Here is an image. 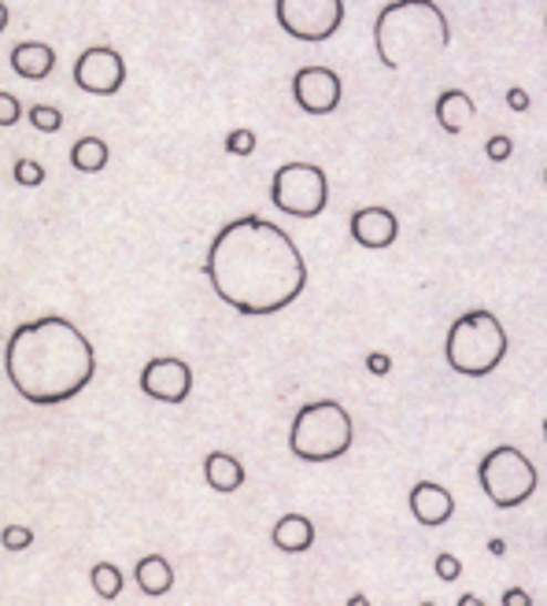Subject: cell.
<instances>
[{"instance_id": "9", "label": "cell", "mask_w": 547, "mask_h": 606, "mask_svg": "<svg viewBox=\"0 0 547 606\" xmlns=\"http://www.w3.org/2000/svg\"><path fill=\"white\" fill-rule=\"evenodd\" d=\"M74 85L93 96H115L126 85V60L112 45H93L74 60Z\"/></svg>"}, {"instance_id": "36", "label": "cell", "mask_w": 547, "mask_h": 606, "mask_svg": "<svg viewBox=\"0 0 547 606\" xmlns=\"http://www.w3.org/2000/svg\"><path fill=\"white\" fill-rule=\"evenodd\" d=\"M544 30H547V19H544Z\"/></svg>"}, {"instance_id": "25", "label": "cell", "mask_w": 547, "mask_h": 606, "mask_svg": "<svg viewBox=\"0 0 547 606\" xmlns=\"http://www.w3.org/2000/svg\"><path fill=\"white\" fill-rule=\"evenodd\" d=\"M16 182L19 185H41L45 182V167L41 163H34V160H16Z\"/></svg>"}, {"instance_id": "21", "label": "cell", "mask_w": 547, "mask_h": 606, "mask_svg": "<svg viewBox=\"0 0 547 606\" xmlns=\"http://www.w3.org/2000/svg\"><path fill=\"white\" fill-rule=\"evenodd\" d=\"M30 126L41 130V134H56V130H63V115H60V107H52V104H30Z\"/></svg>"}, {"instance_id": "22", "label": "cell", "mask_w": 547, "mask_h": 606, "mask_svg": "<svg viewBox=\"0 0 547 606\" xmlns=\"http://www.w3.org/2000/svg\"><path fill=\"white\" fill-rule=\"evenodd\" d=\"M226 152L229 156H251L256 152V130L240 126L234 134H226Z\"/></svg>"}, {"instance_id": "16", "label": "cell", "mask_w": 547, "mask_h": 606, "mask_svg": "<svg viewBox=\"0 0 547 606\" xmlns=\"http://www.w3.org/2000/svg\"><path fill=\"white\" fill-rule=\"evenodd\" d=\"M204 481H207V489L229 495V492H237L240 484H245V466H240V459L229 455V451H207Z\"/></svg>"}, {"instance_id": "8", "label": "cell", "mask_w": 547, "mask_h": 606, "mask_svg": "<svg viewBox=\"0 0 547 606\" xmlns=\"http://www.w3.org/2000/svg\"><path fill=\"white\" fill-rule=\"evenodd\" d=\"M274 16L278 27L289 38L319 45L330 41L344 23V0H274Z\"/></svg>"}, {"instance_id": "2", "label": "cell", "mask_w": 547, "mask_h": 606, "mask_svg": "<svg viewBox=\"0 0 547 606\" xmlns=\"http://www.w3.org/2000/svg\"><path fill=\"white\" fill-rule=\"evenodd\" d=\"M4 370L27 403L56 407L90 389L96 378V351L93 340L71 318L41 315L12 329L4 348Z\"/></svg>"}, {"instance_id": "26", "label": "cell", "mask_w": 547, "mask_h": 606, "mask_svg": "<svg viewBox=\"0 0 547 606\" xmlns=\"http://www.w3.org/2000/svg\"><path fill=\"white\" fill-rule=\"evenodd\" d=\"M23 119V104L16 101V93H0V126H16Z\"/></svg>"}, {"instance_id": "29", "label": "cell", "mask_w": 547, "mask_h": 606, "mask_svg": "<svg viewBox=\"0 0 547 606\" xmlns=\"http://www.w3.org/2000/svg\"><path fill=\"white\" fill-rule=\"evenodd\" d=\"M529 104H533V101H529V93H525L522 85H514V90H507V107H510V112H518V115H522V112H529Z\"/></svg>"}, {"instance_id": "18", "label": "cell", "mask_w": 547, "mask_h": 606, "mask_svg": "<svg viewBox=\"0 0 547 606\" xmlns=\"http://www.w3.org/2000/svg\"><path fill=\"white\" fill-rule=\"evenodd\" d=\"M137 588L148 595V599H159V595H167L174 588V566L163 555H145L137 558Z\"/></svg>"}, {"instance_id": "20", "label": "cell", "mask_w": 547, "mask_h": 606, "mask_svg": "<svg viewBox=\"0 0 547 606\" xmlns=\"http://www.w3.org/2000/svg\"><path fill=\"white\" fill-rule=\"evenodd\" d=\"M90 584H93V592L101 595L104 603H112V599L123 595L126 577H123V569H118L115 562H96V566L90 569Z\"/></svg>"}, {"instance_id": "4", "label": "cell", "mask_w": 547, "mask_h": 606, "mask_svg": "<svg viewBox=\"0 0 547 606\" xmlns=\"http://www.w3.org/2000/svg\"><path fill=\"white\" fill-rule=\"evenodd\" d=\"M507 329L485 307L458 315L444 337V362L463 378H488L507 359Z\"/></svg>"}, {"instance_id": "28", "label": "cell", "mask_w": 547, "mask_h": 606, "mask_svg": "<svg viewBox=\"0 0 547 606\" xmlns=\"http://www.w3.org/2000/svg\"><path fill=\"white\" fill-rule=\"evenodd\" d=\"M367 370L374 373V378H385V373L392 370V359L385 356V351H370V356H367Z\"/></svg>"}, {"instance_id": "34", "label": "cell", "mask_w": 547, "mask_h": 606, "mask_svg": "<svg viewBox=\"0 0 547 606\" xmlns=\"http://www.w3.org/2000/svg\"><path fill=\"white\" fill-rule=\"evenodd\" d=\"M544 440H547V418H544Z\"/></svg>"}, {"instance_id": "30", "label": "cell", "mask_w": 547, "mask_h": 606, "mask_svg": "<svg viewBox=\"0 0 547 606\" xmlns=\"http://www.w3.org/2000/svg\"><path fill=\"white\" fill-rule=\"evenodd\" d=\"M503 606H533V595L525 588H507L503 592Z\"/></svg>"}, {"instance_id": "14", "label": "cell", "mask_w": 547, "mask_h": 606, "mask_svg": "<svg viewBox=\"0 0 547 606\" xmlns=\"http://www.w3.org/2000/svg\"><path fill=\"white\" fill-rule=\"evenodd\" d=\"M12 71L27 82H45L52 71H56V49L49 41H23V45L12 49Z\"/></svg>"}, {"instance_id": "31", "label": "cell", "mask_w": 547, "mask_h": 606, "mask_svg": "<svg viewBox=\"0 0 547 606\" xmlns=\"http://www.w3.org/2000/svg\"><path fill=\"white\" fill-rule=\"evenodd\" d=\"M488 551H492L496 558H503V555H507V540H503V536H492V540H488Z\"/></svg>"}, {"instance_id": "6", "label": "cell", "mask_w": 547, "mask_h": 606, "mask_svg": "<svg viewBox=\"0 0 547 606\" xmlns=\"http://www.w3.org/2000/svg\"><path fill=\"white\" fill-rule=\"evenodd\" d=\"M477 481H481V492H485L499 511H518L522 503L533 500L540 477H536L533 459L525 455L522 448L499 444L477 462Z\"/></svg>"}, {"instance_id": "35", "label": "cell", "mask_w": 547, "mask_h": 606, "mask_svg": "<svg viewBox=\"0 0 547 606\" xmlns=\"http://www.w3.org/2000/svg\"><path fill=\"white\" fill-rule=\"evenodd\" d=\"M422 606H436V603H422Z\"/></svg>"}, {"instance_id": "37", "label": "cell", "mask_w": 547, "mask_h": 606, "mask_svg": "<svg viewBox=\"0 0 547 606\" xmlns=\"http://www.w3.org/2000/svg\"><path fill=\"white\" fill-rule=\"evenodd\" d=\"M544 178H547V171H544Z\"/></svg>"}, {"instance_id": "1", "label": "cell", "mask_w": 547, "mask_h": 606, "mask_svg": "<svg viewBox=\"0 0 547 606\" xmlns=\"http://www.w3.org/2000/svg\"><path fill=\"white\" fill-rule=\"evenodd\" d=\"M204 274L218 300L248 318L286 311L308 289V263L297 240L262 215H240L218 229Z\"/></svg>"}, {"instance_id": "13", "label": "cell", "mask_w": 547, "mask_h": 606, "mask_svg": "<svg viewBox=\"0 0 547 606\" xmlns=\"http://www.w3.org/2000/svg\"><path fill=\"white\" fill-rule=\"evenodd\" d=\"M411 514L425 528H441L455 517V495L436 481H414L411 489Z\"/></svg>"}, {"instance_id": "19", "label": "cell", "mask_w": 547, "mask_h": 606, "mask_svg": "<svg viewBox=\"0 0 547 606\" xmlns=\"http://www.w3.org/2000/svg\"><path fill=\"white\" fill-rule=\"evenodd\" d=\"M107 160H112V152L101 137H79L71 148V167L82 171V174H101L107 167Z\"/></svg>"}, {"instance_id": "12", "label": "cell", "mask_w": 547, "mask_h": 606, "mask_svg": "<svg viewBox=\"0 0 547 606\" xmlns=\"http://www.w3.org/2000/svg\"><path fill=\"white\" fill-rule=\"evenodd\" d=\"M400 237V218L381 204H367L352 215V240L370 251L392 248Z\"/></svg>"}, {"instance_id": "24", "label": "cell", "mask_w": 547, "mask_h": 606, "mask_svg": "<svg viewBox=\"0 0 547 606\" xmlns=\"http://www.w3.org/2000/svg\"><path fill=\"white\" fill-rule=\"evenodd\" d=\"M433 569H436V577L441 581H458L463 577V562H458V555H452V551H441L433 562Z\"/></svg>"}, {"instance_id": "33", "label": "cell", "mask_w": 547, "mask_h": 606, "mask_svg": "<svg viewBox=\"0 0 547 606\" xmlns=\"http://www.w3.org/2000/svg\"><path fill=\"white\" fill-rule=\"evenodd\" d=\"M348 606H370V599H367V595H363V592H355V595H352V599H348Z\"/></svg>"}, {"instance_id": "3", "label": "cell", "mask_w": 547, "mask_h": 606, "mask_svg": "<svg viewBox=\"0 0 547 606\" xmlns=\"http://www.w3.org/2000/svg\"><path fill=\"white\" fill-rule=\"evenodd\" d=\"M452 45V23L436 0H392L374 19V49L389 71L430 68Z\"/></svg>"}, {"instance_id": "15", "label": "cell", "mask_w": 547, "mask_h": 606, "mask_svg": "<svg viewBox=\"0 0 547 606\" xmlns=\"http://www.w3.org/2000/svg\"><path fill=\"white\" fill-rule=\"evenodd\" d=\"M270 544L286 555H303L314 544V522L303 514H281L270 528Z\"/></svg>"}, {"instance_id": "32", "label": "cell", "mask_w": 547, "mask_h": 606, "mask_svg": "<svg viewBox=\"0 0 547 606\" xmlns=\"http://www.w3.org/2000/svg\"><path fill=\"white\" fill-rule=\"evenodd\" d=\"M458 606H485V599H477L474 592H466V595H458Z\"/></svg>"}, {"instance_id": "23", "label": "cell", "mask_w": 547, "mask_h": 606, "mask_svg": "<svg viewBox=\"0 0 547 606\" xmlns=\"http://www.w3.org/2000/svg\"><path fill=\"white\" fill-rule=\"evenodd\" d=\"M0 540H4L8 551H27L30 544H34V528L30 525H4Z\"/></svg>"}, {"instance_id": "27", "label": "cell", "mask_w": 547, "mask_h": 606, "mask_svg": "<svg viewBox=\"0 0 547 606\" xmlns=\"http://www.w3.org/2000/svg\"><path fill=\"white\" fill-rule=\"evenodd\" d=\"M510 152H514L510 137H503V134L488 137V160H492V163H503V160H510Z\"/></svg>"}, {"instance_id": "5", "label": "cell", "mask_w": 547, "mask_h": 606, "mask_svg": "<svg viewBox=\"0 0 547 606\" xmlns=\"http://www.w3.org/2000/svg\"><path fill=\"white\" fill-rule=\"evenodd\" d=\"M355 444L352 411L337 400L303 403L289 425V451L300 462H333L344 459Z\"/></svg>"}, {"instance_id": "17", "label": "cell", "mask_w": 547, "mask_h": 606, "mask_svg": "<svg viewBox=\"0 0 547 606\" xmlns=\"http://www.w3.org/2000/svg\"><path fill=\"white\" fill-rule=\"evenodd\" d=\"M474 101H469V93L466 90H444L441 96H436V107H433V115H436V123H441L444 134H463L466 123L474 119Z\"/></svg>"}, {"instance_id": "7", "label": "cell", "mask_w": 547, "mask_h": 606, "mask_svg": "<svg viewBox=\"0 0 547 606\" xmlns=\"http://www.w3.org/2000/svg\"><path fill=\"white\" fill-rule=\"evenodd\" d=\"M270 204L289 218H319L330 204V178L319 163H281L270 178Z\"/></svg>"}, {"instance_id": "10", "label": "cell", "mask_w": 547, "mask_h": 606, "mask_svg": "<svg viewBox=\"0 0 547 606\" xmlns=\"http://www.w3.org/2000/svg\"><path fill=\"white\" fill-rule=\"evenodd\" d=\"M341 96H344V82L341 74L333 68H300L292 74V101L303 115H333L341 107Z\"/></svg>"}, {"instance_id": "11", "label": "cell", "mask_w": 547, "mask_h": 606, "mask_svg": "<svg viewBox=\"0 0 547 606\" xmlns=\"http://www.w3.org/2000/svg\"><path fill=\"white\" fill-rule=\"evenodd\" d=\"M141 392L148 400H159V403H185L193 392V367L178 356H159V359H148L145 370H141Z\"/></svg>"}]
</instances>
